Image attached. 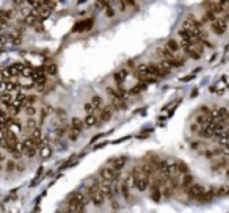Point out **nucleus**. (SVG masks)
I'll return each instance as SVG.
<instances>
[{
	"mask_svg": "<svg viewBox=\"0 0 229 213\" xmlns=\"http://www.w3.org/2000/svg\"><path fill=\"white\" fill-rule=\"evenodd\" d=\"M118 176H119V172L114 171V169L108 165L105 168H102V171L99 172V182L101 183H110V185H113V182L118 179Z\"/></svg>",
	"mask_w": 229,
	"mask_h": 213,
	"instance_id": "nucleus-3",
	"label": "nucleus"
},
{
	"mask_svg": "<svg viewBox=\"0 0 229 213\" xmlns=\"http://www.w3.org/2000/svg\"><path fill=\"white\" fill-rule=\"evenodd\" d=\"M126 161H127V158L126 157H116V158H113L112 163H110V166L114 169V171H121V169L124 168V165H126Z\"/></svg>",
	"mask_w": 229,
	"mask_h": 213,
	"instance_id": "nucleus-6",
	"label": "nucleus"
},
{
	"mask_svg": "<svg viewBox=\"0 0 229 213\" xmlns=\"http://www.w3.org/2000/svg\"><path fill=\"white\" fill-rule=\"evenodd\" d=\"M2 160H3V152L0 150V161H2Z\"/></svg>",
	"mask_w": 229,
	"mask_h": 213,
	"instance_id": "nucleus-11",
	"label": "nucleus"
},
{
	"mask_svg": "<svg viewBox=\"0 0 229 213\" xmlns=\"http://www.w3.org/2000/svg\"><path fill=\"white\" fill-rule=\"evenodd\" d=\"M86 198H88L90 202H93L96 207H101L104 202H105V194L101 188V183H93L90 187H86Z\"/></svg>",
	"mask_w": 229,
	"mask_h": 213,
	"instance_id": "nucleus-2",
	"label": "nucleus"
},
{
	"mask_svg": "<svg viewBox=\"0 0 229 213\" xmlns=\"http://www.w3.org/2000/svg\"><path fill=\"white\" fill-rule=\"evenodd\" d=\"M104 108V100H102V97L99 96H94L93 99L85 105V111L86 114H97V111L102 110Z\"/></svg>",
	"mask_w": 229,
	"mask_h": 213,
	"instance_id": "nucleus-4",
	"label": "nucleus"
},
{
	"mask_svg": "<svg viewBox=\"0 0 229 213\" xmlns=\"http://www.w3.org/2000/svg\"><path fill=\"white\" fill-rule=\"evenodd\" d=\"M112 113H113V107H108V108L104 107L101 110V113L97 114V116H99V121H107V119H110Z\"/></svg>",
	"mask_w": 229,
	"mask_h": 213,
	"instance_id": "nucleus-8",
	"label": "nucleus"
},
{
	"mask_svg": "<svg viewBox=\"0 0 229 213\" xmlns=\"http://www.w3.org/2000/svg\"><path fill=\"white\" fill-rule=\"evenodd\" d=\"M127 75H129V69L118 71V72L113 75V80H114V83H116V86H123L124 81L127 80Z\"/></svg>",
	"mask_w": 229,
	"mask_h": 213,
	"instance_id": "nucleus-5",
	"label": "nucleus"
},
{
	"mask_svg": "<svg viewBox=\"0 0 229 213\" xmlns=\"http://www.w3.org/2000/svg\"><path fill=\"white\" fill-rule=\"evenodd\" d=\"M97 122H99V116H97V114H86L85 119H83V125H85L86 129L96 125Z\"/></svg>",
	"mask_w": 229,
	"mask_h": 213,
	"instance_id": "nucleus-7",
	"label": "nucleus"
},
{
	"mask_svg": "<svg viewBox=\"0 0 229 213\" xmlns=\"http://www.w3.org/2000/svg\"><path fill=\"white\" fill-rule=\"evenodd\" d=\"M88 204V198L82 191H75L69 196L68 199V210L69 213H85V207Z\"/></svg>",
	"mask_w": 229,
	"mask_h": 213,
	"instance_id": "nucleus-1",
	"label": "nucleus"
},
{
	"mask_svg": "<svg viewBox=\"0 0 229 213\" xmlns=\"http://www.w3.org/2000/svg\"><path fill=\"white\" fill-rule=\"evenodd\" d=\"M85 125H83V121H80L79 118H74L72 119V130H75V135H79V132L82 129H83Z\"/></svg>",
	"mask_w": 229,
	"mask_h": 213,
	"instance_id": "nucleus-9",
	"label": "nucleus"
},
{
	"mask_svg": "<svg viewBox=\"0 0 229 213\" xmlns=\"http://www.w3.org/2000/svg\"><path fill=\"white\" fill-rule=\"evenodd\" d=\"M50 154H52L50 147H42V149H41V157H42V158H47V157H50Z\"/></svg>",
	"mask_w": 229,
	"mask_h": 213,
	"instance_id": "nucleus-10",
	"label": "nucleus"
}]
</instances>
